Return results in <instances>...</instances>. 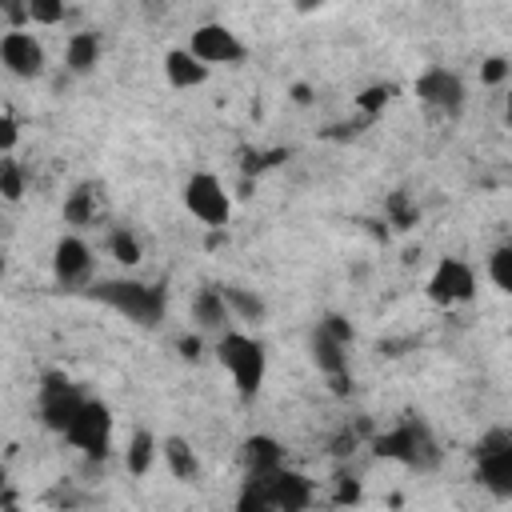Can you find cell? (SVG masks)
Listing matches in <instances>:
<instances>
[{"instance_id":"cell-1","label":"cell","mask_w":512,"mask_h":512,"mask_svg":"<svg viewBox=\"0 0 512 512\" xmlns=\"http://www.w3.org/2000/svg\"><path fill=\"white\" fill-rule=\"evenodd\" d=\"M216 360L224 364V372L232 376L236 392L248 400L264 388V372H268V352L260 340L244 336V332H220L216 340Z\"/></svg>"},{"instance_id":"cell-2","label":"cell","mask_w":512,"mask_h":512,"mask_svg":"<svg viewBox=\"0 0 512 512\" xmlns=\"http://www.w3.org/2000/svg\"><path fill=\"white\" fill-rule=\"evenodd\" d=\"M96 300H104L108 308H116L120 316L136 320V324H156L164 316V292L148 288V284H136V280H108V284H96L92 288Z\"/></svg>"},{"instance_id":"cell-3","label":"cell","mask_w":512,"mask_h":512,"mask_svg":"<svg viewBox=\"0 0 512 512\" xmlns=\"http://www.w3.org/2000/svg\"><path fill=\"white\" fill-rule=\"evenodd\" d=\"M184 208H188L200 224H208V228H224L228 216H232V200H228L224 184H220L212 172H192V176L184 180Z\"/></svg>"},{"instance_id":"cell-4","label":"cell","mask_w":512,"mask_h":512,"mask_svg":"<svg viewBox=\"0 0 512 512\" xmlns=\"http://www.w3.org/2000/svg\"><path fill=\"white\" fill-rule=\"evenodd\" d=\"M84 392L68 380V376H60V372H52V376H44V384H40V396H36V404H40V420L52 428V432H68V424L76 420V412L84 408Z\"/></svg>"},{"instance_id":"cell-5","label":"cell","mask_w":512,"mask_h":512,"mask_svg":"<svg viewBox=\"0 0 512 512\" xmlns=\"http://www.w3.org/2000/svg\"><path fill=\"white\" fill-rule=\"evenodd\" d=\"M476 476L492 496H512V432H492L476 444Z\"/></svg>"},{"instance_id":"cell-6","label":"cell","mask_w":512,"mask_h":512,"mask_svg":"<svg viewBox=\"0 0 512 512\" xmlns=\"http://www.w3.org/2000/svg\"><path fill=\"white\" fill-rule=\"evenodd\" d=\"M64 440H68L72 448H80L84 456H104L108 444H112V416H108V408L88 396L84 408L76 412V420L68 424Z\"/></svg>"},{"instance_id":"cell-7","label":"cell","mask_w":512,"mask_h":512,"mask_svg":"<svg viewBox=\"0 0 512 512\" xmlns=\"http://www.w3.org/2000/svg\"><path fill=\"white\" fill-rule=\"evenodd\" d=\"M376 452L380 456H392V460H400L408 468H432L440 460V452H436V444H432V436H428L424 424H404V428L380 436L376 440Z\"/></svg>"},{"instance_id":"cell-8","label":"cell","mask_w":512,"mask_h":512,"mask_svg":"<svg viewBox=\"0 0 512 512\" xmlns=\"http://www.w3.org/2000/svg\"><path fill=\"white\" fill-rule=\"evenodd\" d=\"M476 292V276L464 260H440L428 276V300L440 304V308H456V304H468Z\"/></svg>"},{"instance_id":"cell-9","label":"cell","mask_w":512,"mask_h":512,"mask_svg":"<svg viewBox=\"0 0 512 512\" xmlns=\"http://www.w3.org/2000/svg\"><path fill=\"white\" fill-rule=\"evenodd\" d=\"M208 68L212 64H240L248 56V48L240 44V36L228 28V24H200L192 32V44H188Z\"/></svg>"},{"instance_id":"cell-10","label":"cell","mask_w":512,"mask_h":512,"mask_svg":"<svg viewBox=\"0 0 512 512\" xmlns=\"http://www.w3.org/2000/svg\"><path fill=\"white\" fill-rule=\"evenodd\" d=\"M416 96L432 108V112H444V116H456L464 108V84L456 72L448 68H428L416 76Z\"/></svg>"},{"instance_id":"cell-11","label":"cell","mask_w":512,"mask_h":512,"mask_svg":"<svg viewBox=\"0 0 512 512\" xmlns=\"http://www.w3.org/2000/svg\"><path fill=\"white\" fill-rule=\"evenodd\" d=\"M0 60H4V68H8L12 76H20V80H32V76L44 72V48H40L36 36L24 32V28H8V32L0 36Z\"/></svg>"},{"instance_id":"cell-12","label":"cell","mask_w":512,"mask_h":512,"mask_svg":"<svg viewBox=\"0 0 512 512\" xmlns=\"http://www.w3.org/2000/svg\"><path fill=\"white\" fill-rule=\"evenodd\" d=\"M52 272H56V280L64 288L88 284V276H92V252H88V244L80 236L56 240V248H52Z\"/></svg>"},{"instance_id":"cell-13","label":"cell","mask_w":512,"mask_h":512,"mask_svg":"<svg viewBox=\"0 0 512 512\" xmlns=\"http://www.w3.org/2000/svg\"><path fill=\"white\" fill-rule=\"evenodd\" d=\"M280 468H284V448L272 436H252L244 444V472H248V480H268Z\"/></svg>"},{"instance_id":"cell-14","label":"cell","mask_w":512,"mask_h":512,"mask_svg":"<svg viewBox=\"0 0 512 512\" xmlns=\"http://www.w3.org/2000/svg\"><path fill=\"white\" fill-rule=\"evenodd\" d=\"M164 76L172 88H200L208 80V64L192 48H172L164 52Z\"/></svg>"},{"instance_id":"cell-15","label":"cell","mask_w":512,"mask_h":512,"mask_svg":"<svg viewBox=\"0 0 512 512\" xmlns=\"http://www.w3.org/2000/svg\"><path fill=\"white\" fill-rule=\"evenodd\" d=\"M192 320H196L200 328H208V332H220L224 320H228V300H224V292H216V288L196 292V300H192Z\"/></svg>"},{"instance_id":"cell-16","label":"cell","mask_w":512,"mask_h":512,"mask_svg":"<svg viewBox=\"0 0 512 512\" xmlns=\"http://www.w3.org/2000/svg\"><path fill=\"white\" fill-rule=\"evenodd\" d=\"M96 60H100V40H96V32H76V36L68 40V52H64L68 72L84 76V72L96 68Z\"/></svg>"},{"instance_id":"cell-17","label":"cell","mask_w":512,"mask_h":512,"mask_svg":"<svg viewBox=\"0 0 512 512\" xmlns=\"http://www.w3.org/2000/svg\"><path fill=\"white\" fill-rule=\"evenodd\" d=\"M160 456L168 460V468H172V476H176V480H192V476H196V452H192V444H188V440L168 436V440L160 444Z\"/></svg>"},{"instance_id":"cell-18","label":"cell","mask_w":512,"mask_h":512,"mask_svg":"<svg viewBox=\"0 0 512 512\" xmlns=\"http://www.w3.org/2000/svg\"><path fill=\"white\" fill-rule=\"evenodd\" d=\"M156 456H160V444L152 440V432L140 428V432L128 440V456H124V460H128V472H132V476H144Z\"/></svg>"},{"instance_id":"cell-19","label":"cell","mask_w":512,"mask_h":512,"mask_svg":"<svg viewBox=\"0 0 512 512\" xmlns=\"http://www.w3.org/2000/svg\"><path fill=\"white\" fill-rule=\"evenodd\" d=\"M64 220H68V224H92V220H96V192H92V188L72 192L68 204H64Z\"/></svg>"},{"instance_id":"cell-20","label":"cell","mask_w":512,"mask_h":512,"mask_svg":"<svg viewBox=\"0 0 512 512\" xmlns=\"http://www.w3.org/2000/svg\"><path fill=\"white\" fill-rule=\"evenodd\" d=\"M488 280H492L504 296H512V248H496V252L488 256Z\"/></svg>"},{"instance_id":"cell-21","label":"cell","mask_w":512,"mask_h":512,"mask_svg":"<svg viewBox=\"0 0 512 512\" xmlns=\"http://www.w3.org/2000/svg\"><path fill=\"white\" fill-rule=\"evenodd\" d=\"M0 192H4V200H20L24 196V176H20V164L12 156L0 160Z\"/></svg>"},{"instance_id":"cell-22","label":"cell","mask_w":512,"mask_h":512,"mask_svg":"<svg viewBox=\"0 0 512 512\" xmlns=\"http://www.w3.org/2000/svg\"><path fill=\"white\" fill-rule=\"evenodd\" d=\"M68 12L64 0H28V20L32 24H60Z\"/></svg>"},{"instance_id":"cell-23","label":"cell","mask_w":512,"mask_h":512,"mask_svg":"<svg viewBox=\"0 0 512 512\" xmlns=\"http://www.w3.org/2000/svg\"><path fill=\"white\" fill-rule=\"evenodd\" d=\"M112 256L120 260V264H140V240L132 236V232H112Z\"/></svg>"},{"instance_id":"cell-24","label":"cell","mask_w":512,"mask_h":512,"mask_svg":"<svg viewBox=\"0 0 512 512\" xmlns=\"http://www.w3.org/2000/svg\"><path fill=\"white\" fill-rule=\"evenodd\" d=\"M224 300H228V308H240L244 316H264V300L260 296H248V292H240V288H224Z\"/></svg>"},{"instance_id":"cell-25","label":"cell","mask_w":512,"mask_h":512,"mask_svg":"<svg viewBox=\"0 0 512 512\" xmlns=\"http://www.w3.org/2000/svg\"><path fill=\"white\" fill-rule=\"evenodd\" d=\"M388 96H392V88H388V84H376V88L360 92V100H356V104H360V108H364V112L372 116V112H380V108L388 104Z\"/></svg>"},{"instance_id":"cell-26","label":"cell","mask_w":512,"mask_h":512,"mask_svg":"<svg viewBox=\"0 0 512 512\" xmlns=\"http://www.w3.org/2000/svg\"><path fill=\"white\" fill-rule=\"evenodd\" d=\"M12 144H16V120L4 116V124H0V148H4V156H12Z\"/></svg>"},{"instance_id":"cell-27","label":"cell","mask_w":512,"mask_h":512,"mask_svg":"<svg viewBox=\"0 0 512 512\" xmlns=\"http://www.w3.org/2000/svg\"><path fill=\"white\" fill-rule=\"evenodd\" d=\"M504 76H508V64H504V60H488V64H484V80H488V84H496V80H504Z\"/></svg>"},{"instance_id":"cell-28","label":"cell","mask_w":512,"mask_h":512,"mask_svg":"<svg viewBox=\"0 0 512 512\" xmlns=\"http://www.w3.org/2000/svg\"><path fill=\"white\" fill-rule=\"evenodd\" d=\"M320 4H324V0H296V8H300V12H316Z\"/></svg>"},{"instance_id":"cell-29","label":"cell","mask_w":512,"mask_h":512,"mask_svg":"<svg viewBox=\"0 0 512 512\" xmlns=\"http://www.w3.org/2000/svg\"><path fill=\"white\" fill-rule=\"evenodd\" d=\"M292 96H296V100H300V104H308V100H312V96H308V88H304V84H296V88H292Z\"/></svg>"},{"instance_id":"cell-30","label":"cell","mask_w":512,"mask_h":512,"mask_svg":"<svg viewBox=\"0 0 512 512\" xmlns=\"http://www.w3.org/2000/svg\"><path fill=\"white\" fill-rule=\"evenodd\" d=\"M504 116H508V124H512V92H508V100H504Z\"/></svg>"}]
</instances>
